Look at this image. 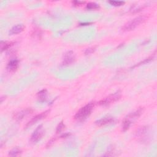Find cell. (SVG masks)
<instances>
[{
  "label": "cell",
  "instance_id": "1",
  "mask_svg": "<svg viewBox=\"0 0 157 157\" xmlns=\"http://www.w3.org/2000/svg\"><path fill=\"white\" fill-rule=\"evenodd\" d=\"M95 103L91 102L81 108L75 114L74 119L79 122H83L89 117L91 115Z\"/></svg>",
  "mask_w": 157,
  "mask_h": 157
},
{
  "label": "cell",
  "instance_id": "2",
  "mask_svg": "<svg viewBox=\"0 0 157 157\" xmlns=\"http://www.w3.org/2000/svg\"><path fill=\"white\" fill-rule=\"evenodd\" d=\"M147 20V17L145 15L138 16L133 20H130L126 24H125L121 29L123 31H130L134 30L141 24L143 23Z\"/></svg>",
  "mask_w": 157,
  "mask_h": 157
},
{
  "label": "cell",
  "instance_id": "3",
  "mask_svg": "<svg viewBox=\"0 0 157 157\" xmlns=\"http://www.w3.org/2000/svg\"><path fill=\"white\" fill-rule=\"evenodd\" d=\"M121 97V92L118 90L114 93L111 94L106 98L101 100L98 102V104L101 106H108L120 100Z\"/></svg>",
  "mask_w": 157,
  "mask_h": 157
},
{
  "label": "cell",
  "instance_id": "4",
  "mask_svg": "<svg viewBox=\"0 0 157 157\" xmlns=\"http://www.w3.org/2000/svg\"><path fill=\"white\" fill-rule=\"evenodd\" d=\"M44 135L43 125H40L35 129L30 138V142L33 144H36L39 141Z\"/></svg>",
  "mask_w": 157,
  "mask_h": 157
},
{
  "label": "cell",
  "instance_id": "5",
  "mask_svg": "<svg viewBox=\"0 0 157 157\" xmlns=\"http://www.w3.org/2000/svg\"><path fill=\"white\" fill-rule=\"evenodd\" d=\"M49 113H50V110H47V111H44V112H42V113H41L39 114L36 115V116H35L34 117H33L32 118H31L26 123V126H25V128H28L32 126V125H35V123H36L38 121L41 120L43 118H45L49 115Z\"/></svg>",
  "mask_w": 157,
  "mask_h": 157
},
{
  "label": "cell",
  "instance_id": "6",
  "mask_svg": "<svg viewBox=\"0 0 157 157\" xmlns=\"http://www.w3.org/2000/svg\"><path fill=\"white\" fill-rule=\"evenodd\" d=\"M75 60H76V56H75L74 53L73 51H68L64 55L62 64L63 66L71 65L75 61Z\"/></svg>",
  "mask_w": 157,
  "mask_h": 157
},
{
  "label": "cell",
  "instance_id": "7",
  "mask_svg": "<svg viewBox=\"0 0 157 157\" xmlns=\"http://www.w3.org/2000/svg\"><path fill=\"white\" fill-rule=\"evenodd\" d=\"M143 112H144V108H139L136 111L128 115L127 117H125V119L127 120L128 122H130L131 124H132V123L136 120H137L142 114Z\"/></svg>",
  "mask_w": 157,
  "mask_h": 157
},
{
  "label": "cell",
  "instance_id": "8",
  "mask_svg": "<svg viewBox=\"0 0 157 157\" xmlns=\"http://www.w3.org/2000/svg\"><path fill=\"white\" fill-rule=\"evenodd\" d=\"M33 112V110L31 108H26L25 109H23V110L15 114L14 115V118L16 121H20L22 120L25 117L31 114Z\"/></svg>",
  "mask_w": 157,
  "mask_h": 157
},
{
  "label": "cell",
  "instance_id": "9",
  "mask_svg": "<svg viewBox=\"0 0 157 157\" xmlns=\"http://www.w3.org/2000/svg\"><path fill=\"white\" fill-rule=\"evenodd\" d=\"M148 128L147 127H142L138 128L135 133L136 137L140 141H144L147 139V136L148 134Z\"/></svg>",
  "mask_w": 157,
  "mask_h": 157
},
{
  "label": "cell",
  "instance_id": "10",
  "mask_svg": "<svg viewBox=\"0 0 157 157\" xmlns=\"http://www.w3.org/2000/svg\"><path fill=\"white\" fill-rule=\"evenodd\" d=\"M114 121V118L112 117H105L95 121V124L98 127H103L104 125L111 124Z\"/></svg>",
  "mask_w": 157,
  "mask_h": 157
},
{
  "label": "cell",
  "instance_id": "11",
  "mask_svg": "<svg viewBox=\"0 0 157 157\" xmlns=\"http://www.w3.org/2000/svg\"><path fill=\"white\" fill-rule=\"evenodd\" d=\"M25 29V26L23 24H17L14 25L9 30V35H15L22 33Z\"/></svg>",
  "mask_w": 157,
  "mask_h": 157
},
{
  "label": "cell",
  "instance_id": "12",
  "mask_svg": "<svg viewBox=\"0 0 157 157\" xmlns=\"http://www.w3.org/2000/svg\"><path fill=\"white\" fill-rule=\"evenodd\" d=\"M19 66V61L17 59H14L11 60L7 65V70L9 72L15 71Z\"/></svg>",
  "mask_w": 157,
  "mask_h": 157
},
{
  "label": "cell",
  "instance_id": "13",
  "mask_svg": "<svg viewBox=\"0 0 157 157\" xmlns=\"http://www.w3.org/2000/svg\"><path fill=\"white\" fill-rule=\"evenodd\" d=\"M47 98V91L46 89H43L37 93V98L39 102H44Z\"/></svg>",
  "mask_w": 157,
  "mask_h": 157
},
{
  "label": "cell",
  "instance_id": "14",
  "mask_svg": "<svg viewBox=\"0 0 157 157\" xmlns=\"http://www.w3.org/2000/svg\"><path fill=\"white\" fill-rule=\"evenodd\" d=\"M14 43L12 42H6V41H1V49L2 52H3L6 50L9 49L11 46L14 45Z\"/></svg>",
  "mask_w": 157,
  "mask_h": 157
},
{
  "label": "cell",
  "instance_id": "15",
  "mask_svg": "<svg viewBox=\"0 0 157 157\" xmlns=\"http://www.w3.org/2000/svg\"><path fill=\"white\" fill-rule=\"evenodd\" d=\"M154 57H155V55H152V56H150L148 57L147 58H145V60H143V61H142L141 62L139 63L138 64H137V65H135L133 68H135L138 67H139V66H141V65H145V64H147V63H150V61H152L154 59Z\"/></svg>",
  "mask_w": 157,
  "mask_h": 157
},
{
  "label": "cell",
  "instance_id": "16",
  "mask_svg": "<svg viewBox=\"0 0 157 157\" xmlns=\"http://www.w3.org/2000/svg\"><path fill=\"white\" fill-rule=\"evenodd\" d=\"M86 9L87 10H96L100 9V5L95 3H89L86 6Z\"/></svg>",
  "mask_w": 157,
  "mask_h": 157
},
{
  "label": "cell",
  "instance_id": "17",
  "mask_svg": "<svg viewBox=\"0 0 157 157\" xmlns=\"http://www.w3.org/2000/svg\"><path fill=\"white\" fill-rule=\"evenodd\" d=\"M22 152L18 148H15L12 149L9 152V156H18L22 154Z\"/></svg>",
  "mask_w": 157,
  "mask_h": 157
},
{
  "label": "cell",
  "instance_id": "18",
  "mask_svg": "<svg viewBox=\"0 0 157 157\" xmlns=\"http://www.w3.org/2000/svg\"><path fill=\"white\" fill-rule=\"evenodd\" d=\"M65 128V125L63 123V121H61L59 123V124L58 125V126L56 127V134H58V133H61L63 131Z\"/></svg>",
  "mask_w": 157,
  "mask_h": 157
},
{
  "label": "cell",
  "instance_id": "19",
  "mask_svg": "<svg viewBox=\"0 0 157 157\" xmlns=\"http://www.w3.org/2000/svg\"><path fill=\"white\" fill-rule=\"evenodd\" d=\"M109 3L111 4V5L115 6V7H119L125 4V2H120V1H109Z\"/></svg>",
  "mask_w": 157,
  "mask_h": 157
},
{
  "label": "cell",
  "instance_id": "20",
  "mask_svg": "<svg viewBox=\"0 0 157 157\" xmlns=\"http://www.w3.org/2000/svg\"><path fill=\"white\" fill-rule=\"evenodd\" d=\"M96 50V47H89L88 49H87L85 51V55H90L91 53H93V52H95V51Z\"/></svg>",
  "mask_w": 157,
  "mask_h": 157
},
{
  "label": "cell",
  "instance_id": "21",
  "mask_svg": "<svg viewBox=\"0 0 157 157\" xmlns=\"http://www.w3.org/2000/svg\"><path fill=\"white\" fill-rule=\"evenodd\" d=\"M85 2H81V1H74V2H72V3H73V5L75 7H78V6H82V5L85 4Z\"/></svg>",
  "mask_w": 157,
  "mask_h": 157
},
{
  "label": "cell",
  "instance_id": "22",
  "mask_svg": "<svg viewBox=\"0 0 157 157\" xmlns=\"http://www.w3.org/2000/svg\"><path fill=\"white\" fill-rule=\"evenodd\" d=\"M55 141H56V138H52V139L47 142V145H46V148H49V147H52V146L53 145V144L55 143Z\"/></svg>",
  "mask_w": 157,
  "mask_h": 157
},
{
  "label": "cell",
  "instance_id": "23",
  "mask_svg": "<svg viewBox=\"0 0 157 157\" xmlns=\"http://www.w3.org/2000/svg\"><path fill=\"white\" fill-rule=\"evenodd\" d=\"M71 135V134L70 133H65L64 134H63L62 135H61L60 138H67L68 137H70Z\"/></svg>",
  "mask_w": 157,
  "mask_h": 157
},
{
  "label": "cell",
  "instance_id": "24",
  "mask_svg": "<svg viewBox=\"0 0 157 157\" xmlns=\"http://www.w3.org/2000/svg\"><path fill=\"white\" fill-rule=\"evenodd\" d=\"M90 23H80V25L81 26H83V25H90Z\"/></svg>",
  "mask_w": 157,
  "mask_h": 157
}]
</instances>
